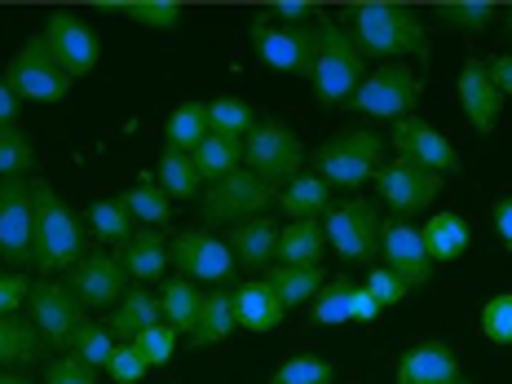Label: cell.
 <instances>
[{"mask_svg":"<svg viewBox=\"0 0 512 384\" xmlns=\"http://www.w3.org/2000/svg\"><path fill=\"white\" fill-rule=\"evenodd\" d=\"M380 314L376 296L367 292V287H354V305H349V323H371V318Z\"/></svg>","mask_w":512,"mask_h":384,"instance_id":"obj_51","label":"cell"},{"mask_svg":"<svg viewBox=\"0 0 512 384\" xmlns=\"http://www.w3.org/2000/svg\"><path fill=\"white\" fill-rule=\"evenodd\" d=\"M495 234H499V243H504V248H512V195L495 204Z\"/></svg>","mask_w":512,"mask_h":384,"instance_id":"obj_53","label":"cell"},{"mask_svg":"<svg viewBox=\"0 0 512 384\" xmlns=\"http://www.w3.org/2000/svg\"><path fill=\"white\" fill-rule=\"evenodd\" d=\"M504 31H508V36H512V5L504 9Z\"/></svg>","mask_w":512,"mask_h":384,"instance_id":"obj_55","label":"cell"},{"mask_svg":"<svg viewBox=\"0 0 512 384\" xmlns=\"http://www.w3.org/2000/svg\"><path fill=\"white\" fill-rule=\"evenodd\" d=\"M314 36H318V53H314V71H309L314 98L323 106H345L362 84V53L349 40V31L332 23L327 14L314 23Z\"/></svg>","mask_w":512,"mask_h":384,"instance_id":"obj_3","label":"cell"},{"mask_svg":"<svg viewBox=\"0 0 512 384\" xmlns=\"http://www.w3.org/2000/svg\"><path fill=\"white\" fill-rule=\"evenodd\" d=\"M287 305L274 296V287L265 279H252L234 292V318H239L243 332H274L283 323Z\"/></svg>","mask_w":512,"mask_h":384,"instance_id":"obj_22","label":"cell"},{"mask_svg":"<svg viewBox=\"0 0 512 384\" xmlns=\"http://www.w3.org/2000/svg\"><path fill=\"white\" fill-rule=\"evenodd\" d=\"M204 309V292H195L190 279H168L164 292H159V314L173 332H195V318Z\"/></svg>","mask_w":512,"mask_h":384,"instance_id":"obj_32","label":"cell"},{"mask_svg":"<svg viewBox=\"0 0 512 384\" xmlns=\"http://www.w3.org/2000/svg\"><path fill=\"white\" fill-rule=\"evenodd\" d=\"M208 133H212L208 128V102H181L177 111L168 115V146H173V151L195 155Z\"/></svg>","mask_w":512,"mask_h":384,"instance_id":"obj_35","label":"cell"},{"mask_svg":"<svg viewBox=\"0 0 512 384\" xmlns=\"http://www.w3.org/2000/svg\"><path fill=\"white\" fill-rule=\"evenodd\" d=\"M155 323H164V314H159V296H151V292H124V301L115 305V314H111V323H106V332L137 340L142 332H151Z\"/></svg>","mask_w":512,"mask_h":384,"instance_id":"obj_30","label":"cell"},{"mask_svg":"<svg viewBox=\"0 0 512 384\" xmlns=\"http://www.w3.org/2000/svg\"><path fill=\"white\" fill-rule=\"evenodd\" d=\"M45 384H98V371H93V367H84V362H80L76 354H71V358L49 362Z\"/></svg>","mask_w":512,"mask_h":384,"instance_id":"obj_48","label":"cell"},{"mask_svg":"<svg viewBox=\"0 0 512 384\" xmlns=\"http://www.w3.org/2000/svg\"><path fill=\"white\" fill-rule=\"evenodd\" d=\"M115 9H120V14H128L133 23L155 27V31H173V27L181 23V14H186L177 0H128V5H115Z\"/></svg>","mask_w":512,"mask_h":384,"instance_id":"obj_41","label":"cell"},{"mask_svg":"<svg viewBox=\"0 0 512 384\" xmlns=\"http://www.w3.org/2000/svg\"><path fill=\"white\" fill-rule=\"evenodd\" d=\"M314 177H323L336 190H358L362 181H371L384 164V142L376 133H362V128H345V133L327 137L314 155H305Z\"/></svg>","mask_w":512,"mask_h":384,"instance_id":"obj_4","label":"cell"},{"mask_svg":"<svg viewBox=\"0 0 512 384\" xmlns=\"http://www.w3.org/2000/svg\"><path fill=\"white\" fill-rule=\"evenodd\" d=\"M31 164H36L31 137L23 133V128H5V133H0V181L5 177H27Z\"/></svg>","mask_w":512,"mask_h":384,"instance_id":"obj_42","label":"cell"},{"mask_svg":"<svg viewBox=\"0 0 512 384\" xmlns=\"http://www.w3.org/2000/svg\"><path fill=\"white\" fill-rule=\"evenodd\" d=\"M120 204L128 208V217L137 221V226H146V230H159L168 217H173V199L164 195V186L146 173V177H137L133 186L120 195Z\"/></svg>","mask_w":512,"mask_h":384,"instance_id":"obj_25","label":"cell"},{"mask_svg":"<svg viewBox=\"0 0 512 384\" xmlns=\"http://www.w3.org/2000/svg\"><path fill=\"white\" fill-rule=\"evenodd\" d=\"M159 186H164L168 199H195L199 190H204V177H199L195 159L186 151H173V146H164V155H159Z\"/></svg>","mask_w":512,"mask_h":384,"instance_id":"obj_34","label":"cell"},{"mask_svg":"<svg viewBox=\"0 0 512 384\" xmlns=\"http://www.w3.org/2000/svg\"><path fill=\"white\" fill-rule=\"evenodd\" d=\"M354 287H358V283H349L345 274H340V279H327L323 292L314 296V323H318V327H340V323H349Z\"/></svg>","mask_w":512,"mask_h":384,"instance_id":"obj_36","label":"cell"},{"mask_svg":"<svg viewBox=\"0 0 512 384\" xmlns=\"http://www.w3.org/2000/svg\"><path fill=\"white\" fill-rule=\"evenodd\" d=\"M31 239H36L31 177H5L0 181V261H9L14 270L31 265Z\"/></svg>","mask_w":512,"mask_h":384,"instance_id":"obj_11","label":"cell"},{"mask_svg":"<svg viewBox=\"0 0 512 384\" xmlns=\"http://www.w3.org/2000/svg\"><path fill=\"white\" fill-rule=\"evenodd\" d=\"M40 36H45L49 53L58 58V67L67 71L71 80L89 76V71L98 67L102 45H98V31L84 23V18L67 14V9H53V14L45 18V31H40Z\"/></svg>","mask_w":512,"mask_h":384,"instance_id":"obj_14","label":"cell"},{"mask_svg":"<svg viewBox=\"0 0 512 384\" xmlns=\"http://www.w3.org/2000/svg\"><path fill=\"white\" fill-rule=\"evenodd\" d=\"M31 296V283L23 270H0V314H14Z\"/></svg>","mask_w":512,"mask_h":384,"instance_id":"obj_49","label":"cell"},{"mask_svg":"<svg viewBox=\"0 0 512 384\" xmlns=\"http://www.w3.org/2000/svg\"><path fill=\"white\" fill-rule=\"evenodd\" d=\"M345 31L358 45L362 58H384V62H402L411 58H429V31L411 14L407 5H389V0H354L345 5Z\"/></svg>","mask_w":512,"mask_h":384,"instance_id":"obj_1","label":"cell"},{"mask_svg":"<svg viewBox=\"0 0 512 384\" xmlns=\"http://www.w3.org/2000/svg\"><path fill=\"white\" fill-rule=\"evenodd\" d=\"M111 354H115V336L106 332V327H84V336L76 340V358L84 362V367H106V362H111Z\"/></svg>","mask_w":512,"mask_h":384,"instance_id":"obj_45","label":"cell"},{"mask_svg":"<svg viewBox=\"0 0 512 384\" xmlns=\"http://www.w3.org/2000/svg\"><path fill=\"white\" fill-rule=\"evenodd\" d=\"M5 128H18V93L0 76V133H5Z\"/></svg>","mask_w":512,"mask_h":384,"instance_id":"obj_52","label":"cell"},{"mask_svg":"<svg viewBox=\"0 0 512 384\" xmlns=\"http://www.w3.org/2000/svg\"><path fill=\"white\" fill-rule=\"evenodd\" d=\"M89 226L98 239H115V243H128L133 239V226L137 221L128 217V208L120 204V199H98V204L89 208Z\"/></svg>","mask_w":512,"mask_h":384,"instance_id":"obj_39","label":"cell"},{"mask_svg":"<svg viewBox=\"0 0 512 384\" xmlns=\"http://www.w3.org/2000/svg\"><path fill=\"white\" fill-rule=\"evenodd\" d=\"M45 354V340L31 327V318L0 314V371L5 367H27Z\"/></svg>","mask_w":512,"mask_h":384,"instance_id":"obj_26","label":"cell"},{"mask_svg":"<svg viewBox=\"0 0 512 384\" xmlns=\"http://www.w3.org/2000/svg\"><path fill=\"white\" fill-rule=\"evenodd\" d=\"M230 252H234V265H243V270H270L274 252H279V226L270 217L239 221L230 230Z\"/></svg>","mask_w":512,"mask_h":384,"instance_id":"obj_21","label":"cell"},{"mask_svg":"<svg viewBox=\"0 0 512 384\" xmlns=\"http://www.w3.org/2000/svg\"><path fill=\"white\" fill-rule=\"evenodd\" d=\"M323 252H327L323 221H292V226H279V252H274V265H318Z\"/></svg>","mask_w":512,"mask_h":384,"instance_id":"obj_24","label":"cell"},{"mask_svg":"<svg viewBox=\"0 0 512 384\" xmlns=\"http://www.w3.org/2000/svg\"><path fill=\"white\" fill-rule=\"evenodd\" d=\"M301 164H305L301 137L292 128H283L279 120H261L243 137V168L261 177L265 186H287Z\"/></svg>","mask_w":512,"mask_h":384,"instance_id":"obj_5","label":"cell"},{"mask_svg":"<svg viewBox=\"0 0 512 384\" xmlns=\"http://www.w3.org/2000/svg\"><path fill=\"white\" fill-rule=\"evenodd\" d=\"M190 159H195V168L204 181H221V177H230L243 168V142L239 137H226V133H208Z\"/></svg>","mask_w":512,"mask_h":384,"instance_id":"obj_31","label":"cell"},{"mask_svg":"<svg viewBox=\"0 0 512 384\" xmlns=\"http://www.w3.org/2000/svg\"><path fill=\"white\" fill-rule=\"evenodd\" d=\"M5 80H9V89L27 102H62L71 93V76L58 67V58L49 53L45 36H31L27 45L14 53Z\"/></svg>","mask_w":512,"mask_h":384,"instance_id":"obj_10","label":"cell"},{"mask_svg":"<svg viewBox=\"0 0 512 384\" xmlns=\"http://www.w3.org/2000/svg\"><path fill=\"white\" fill-rule=\"evenodd\" d=\"M279 208L292 221H318L327 208H332V186L314 173H296L287 186L279 190Z\"/></svg>","mask_w":512,"mask_h":384,"instance_id":"obj_23","label":"cell"},{"mask_svg":"<svg viewBox=\"0 0 512 384\" xmlns=\"http://www.w3.org/2000/svg\"><path fill=\"white\" fill-rule=\"evenodd\" d=\"M234 327H239V318H234V292H208L204 309L195 318V332H190V345H217Z\"/></svg>","mask_w":512,"mask_h":384,"instance_id":"obj_33","label":"cell"},{"mask_svg":"<svg viewBox=\"0 0 512 384\" xmlns=\"http://www.w3.org/2000/svg\"><path fill=\"white\" fill-rule=\"evenodd\" d=\"M252 45L274 71L305 76V80H309V71H314L318 36H314V27H305V23H270V18H256L252 23Z\"/></svg>","mask_w":512,"mask_h":384,"instance_id":"obj_12","label":"cell"},{"mask_svg":"<svg viewBox=\"0 0 512 384\" xmlns=\"http://www.w3.org/2000/svg\"><path fill=\"white\" fill-rule=\"evenodd\" d=\"M380 190V199L389 204L398 217H415V212H424L433 204L437 195H442V177L429 173V168L411 164V159H389V164H380V173L371 177Z\"/></svg>","mask_w":512,"mask_h":384,"instance_id":"obj_13","label":"cell"},{"mask_svg":"<svg viewBox=\"0 0 512 384\" xmlns=\"http://www.w3.org/2000/svg\"><path fill=\"white\" fill-rule=\"evenodd\" d=\"M420 102V76L407 67V62H384L380 71H371L367 80L358 84V93L349 98L358 115H371V120H407Z\"/></svg>","mask_w":512,"mask_h":384,"instance_id":"obj_8","label":"cell"},{"mask_svg":"<svg viewBox=\"0 0 512 384\" xmlns=\"http://www.w3.org/2000/svg\"><path fill=\"white\" fill-rule=\"evenodd\" d=\"M0 384H31L27 371H0Z\"/></svg>","mask_w":512,"mask_h":384,"instance_id":"obj_54","label":"cell"},{"mask_svg":"<svg viewBox=\"0 0 512 384\" xmlns=\"http://www.w3.org/2000/svg\"><path fill=\"white\" fill-rule=\"evenodd\" d=\"M256 124H261V120H256V111L248 102H239V98L208 102V128H212V133H226V137H239V142H243Z\"/></svg>","mask_w":512,"mask_h":384,"instance_id":"obj_37","label":"cell"},{"mask_svg":"<svg viewBox=\"0 0 512 384\" xmlns=\"http://www.w3.org/2000/svg\"><path fill=\"white\" fill-rule=\"evenodd\" d=\"M380 208L371 199H340L323 212V230L327 243L336 248L340 261L358 265V261H376L380 252Z\"/></svg>","mask_w":512,"mask_h":384,"instance_id":"obj_6","label":"cell"},{"mask_svg":"<svg viewBox=\"0 0 512 384\" xmlns=\"http://www.w3.org/2000/svg\"><path fill=\"white\" fill-rule=\"evenodd\" d=\"M482 336L495 345H512V292L490 296L482 305Z\"/></svg>","mask_w":512,"mask_h":384,"instance_id":"obj_43","label":"cell"},{"mask_svg":"<svg viewBox=\"0 0 512 384\" xmlns=\"http://www.w3.org/2000/svg\"><path fill=\"white\" fill-rule=\"evenodd\" d=\"M270 384H336V367L327 358L301 354V358H287L270 376Z\"/></svg>","mask_w":512,"mask_h":384,"instance_id":"obj_40","label":"cell"},{"mask_svg":"<svg viewBox=\"0 0 512 384\" xmlns=\"http://www.w3.org/2000/svg\"><path fill=\"white\" fill-rule=\"evenodd\" d=\"M455 384H468V380H455Z\"/></svg>","mask_w":512,"mask_h":384,"instance_id":"obj_56","label":"cell"},{"mask_svg":"<svg viewBox=\"0 0 512 384\" xmlns=\"http://www.w3.org/2000/svg\"><path fill=\"white\" fill-rule=\"evenodd\" d=\"M460 376V358L442 340H424L398 358V384H455Z\"/></svg>","mask_w":512,"mask_h":384,"instance_id":"obj_20","label":"cell"},{"mask_svg":"<svg viewBox=\"0 0 512 384\" xmlns=\"http://www.w3.org/2000/svg\"><path fill=\"white\" fill-rule=\"evenodd\" d=\"M380 261H384V270H393L407 287H424L433 279L424 234L407 226V221H384L380 226Z\"/></svg>","mask_w":512,"mask_h":384,"instance_id":"obj_17","label":"cell"},{"mask_svg":"<svg viewBox=\"0 0 512 384\" xmlns=\"http://www.w3.org/2000/svg\"><path fill=\"white\" fill-rule=\"evenodd\" d=\"M433 14H437V23H446L455 31H486L495 23L499 9L490 5V0H446V5H437Z\"/></svg>","mask_w":512,"mask_h":384,"instance_id":"obj_38","label":"cell"},{"mask_svg":"<svg viewBox=\"0 0 512 384\" xmlns=\"http://www.w3.org/2000/svg\"><path fill=\"white\" fill-rule=\"evenodd\" d=\"M124 283H128V270L120 265V256L102 248H84V256L67 270V287L84 309L124 301Z\"/></svg>","mask_w":512,"mask_h":384,"instance_id":"obj_16","label":"cell"},{"mask_svg":"<svg viewBox=\"0 0 512 384\" xmlns=\"http://www.w3.org/2000/svg\"><path fill=\"white\" fill-rule=\"evenodd\" d=\"M270 14L279 23H305L309 14H318V5H309V0H279V5H270Z\"/></svg>","mask_w":512,"mask_h":384,"instance_id":"obj_50","label":"cell"},{"mask_svg":"<svg viewBox=\"0 0 512 384\" xmlns=\"http://www.w3.org/2000/svg\"><path fill=\"white\" fill-rule=\"evenodd\" d=\"M274 186H265L256 173L239 168V173L212 181L204 190V204H199V217L208 226H239V221H252V217H265V208L274 204Z\"/></svg>","mask_w":512,"mask_h":384,"instance_id":"obj_7","label":"cell"},{"mask_svg":"<svg viewBox=\"0 0 512 384\" xmlns=\"http://www.w3.org/2000/svg\"><path fill=\"white\" fill-rule=\"evenodd\" d=\"M393 146H398L402 159L429 168V173H437V177H446V173H455V168H460V155H455V146L446 142V137L437 133L433 124L415 120V115H407V120L393 124Z\"/></svg>","mask_w":512,"mask_h":384,"instance_id":"obj_18","label":"cell"},{"mask_svg":"<svg viewBox=\"0 0 512 384\" xmlns=\"http://www.w3.org/2000/svg\"><path fill=\"white\" fill-rule=\"evenodd\" d=\"M120 265L133 279H159L168 270V239L159 230H133V239L120 252Z\"/></svg>","mask_w":512,"mask_h":384,"instance_id":"obj_27","label":"cell"},{"mask_svg":"<svg viewBox=\"0 0 512 384\" xmlns=\"http://www.w3.org/2000/svg\"><path fill=\"white\" fill-rule=\"evenodd\" d=\"M460 106H464L468 124H473L482 137L495 133L499 111H504V93H499L495 80H490L486 58H468L460 67Z\"/></svg>","mask_w":512,"mask_h":384,"instance_id":"obj_19","label":"cell"},{"mask_svg":"<svg viewBox=\"0 0 512 384\" xmlns=\"http://www.w3.org/2000/svg\"><path fill=\"white\" fill-rule=\"evenodd\" d=\"M424 234V248H429V261H455L460 252H468V243H473V230H468V221L460 212H433V221L420 230Z\"/></svg>","mask_w":512,"mask_h":384,"instance_id":"obj_28","label":"cell"},{"mask_svg":"<svg viewBox=\"0 0 512 384\" xmlns=\"http://www.w3.org/2000/svg\"><path fill=\"white\" fill-rule=\"evenodd\" d=\"M265 283L274 287V296H279L287 309H296L323 292V270H318V265H270Z\"/></svg>","mask_w":512,"mask_h":384,"instance_id":"obj_29","label":"cell"},{"mask_svg":"<svg viewBox=\"0 0 512 384\" xmlns=\"http://www.w3.org/2000/svg\"><path fill=\"white\" fill-rule=\"evenodd\" d=\"M367 292L376 296V305H380V309H389V305L407 301V292H411V287L402 283V279H398V274H393V270H384V265H376V270L367 274Z\"/></svg>","mask_w":512,"mask_h":384,"instance_id":"obj_47","label":"cell"},{"mask_svg":"<svg viewBox=\"0 0 512 384\" xmlns=\"http://www.w3.org/2000/svg\"><path fill=\"white\" fill-rule=\"evenodd\" d=\"M168 265H177V279H204V283H226L234 274V252L226 239L208 230H186L168 243Z\"/></svg>","mask_w":512,"mask_h":384,"instance_id":"obj_15","label":"cell"},{"mask_svg":"<svg viewBox=\"0 0 512 384\" xmlns=\"http://www.w3.org/2000/svg\"><path fill=\"white\" fill-rule=\"evenodd\" d=\"M102 371H106V376H111L115 384H137L151 367H146V358L137 354L133 340H128V345H115V354H111V362H106Z\"/></svg>","mask_w":512,"mask_h":384,"instance_id":"obj_46","label":"cell"},{"mask_svg":"<svg viewBox=\"0 0 512 384\" xmlns=\"http://www.w3.org/2000/svg\"><path fill=\"white\" fill-rule=\"evenodd\" d=\"M27 309H31V327L49 349H76V340L89 327L84 305L71 296L67 283H36L27 296Z\"/></svg>","mask_w":512,"mask_h":384,"instance_id":"obj_9","label":"cell"},{"mask_svg":"<svg viewBox=\"0 0 512 384\" xmlns=\"http://www.w3.org/2000/svg\"><path fill=\"white\" fill-rule=\"evenodd\" d=\"M133 349L146 358V367H164V362L177 354V332L168 323H155L151 332H142L133 340Z\"/></svg>","mask_w":512,"mask_h":384,"instance_id":"obj_44","label":"cell"},{"mask_svg":"<svg viewBox=\"0 0 512 384\" xmlns=\"http://www.w3.org/2000/svg\"><path fill=\"white\" fill-rule=\"evenodd\" d=\"M31 195H36V239H31V265L36 270H71L84 256V234L76 212L62 204V195L49 181H31Z\"/></svg>","mask_w":512,"mask_h":384,"instance_id":"obj_2","label":"cell"}]
</instances>
